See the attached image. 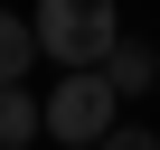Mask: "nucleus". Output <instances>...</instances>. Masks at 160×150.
I'll return each mask as SVG.
<instances>
[{"instance_id":"nucleus-1","label":"nucleus","mask_w":160,"mask_h":150,"mask_svg":"<svg viewBox=\"0 0 160 150\" xmlns=\"http://www.w3.org/2000/svg\"><path fill=\"white\" fill-rule=\"evenodd\" d=\"M28 28H38V56H57L66 75H104V56L122 47V19L104 0H47Z\"/></svg>"},{"instance_id":"nucleus-2","label":"nucleus","mask_w":160,"mask_h":150,"mask_svg":"<svg viewBox=\"0 0 160 150\" xmlns=\"http://www.w3.org/2000/svg\"><path fill=\"white\" fill-rule=\"evenodd\" d=\"M47 141H66V150H104L113 141V85H104V75H57Z\"/></svg>"},{"instance_id":"nucleus-3","label":"nucleus","mask_w":160,"mask_h":150,"mask_svg":"<svg viewBox=\"0 0 160 150\" xmlns=\"http://www.w3.org/2000/svg\"><path fill=\"white\" fill-rule=\"evenodd\" d=\"M104 85H113V103H122V94H151V85H160V47L122 38V47L104 56Z\"/></svg>"},{"instance_id":"nucleus-4","label":"nucleus","mask_w":160,"mask_h":150,"mask_svg":"<svg viewBox=\"0 0 160 150\" xmlns=\"http://www.w3.org/2000/svg\"><path fill=\"white\" fill-rule=\"evenodd\" d=\"M38 131H47V103L28 85H10V94H0V150H28Z\"/></svg>"},{"instance_id":"nucleus-5","label":"nucleus","mask_w":160,"mask_h":150,"mask_svg":"<svg viewBox=\"0 0 160 150\" xmlns=\"http://www.w3.org/2000/svg\"><path fill=\"white\" fill-rule=\"evenodd\" d=\"M28 66H38V28H28V19H10V10H0V94H10L19 75H28Z\"/></svg>"},{"instance_id":"nucleus-6","label":"nucleus","mask_w":160,"mask_h":150,"mask_svg":"<svg viewBox=\"0 0 160 150\" xmlns=\"http://www.w3.org/2000/svg\"><path fill=\"white\" fill-rule=\"evenodd\" d=\"M104 150H160V131H141V122H113V141Z\"/></svg>"}]
</instances>
